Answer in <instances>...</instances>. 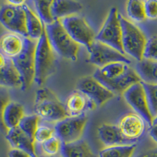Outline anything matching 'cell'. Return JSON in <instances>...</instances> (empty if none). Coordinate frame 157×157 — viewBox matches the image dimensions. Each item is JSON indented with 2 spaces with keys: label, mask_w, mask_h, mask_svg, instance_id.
<instances>
[{
  "label": "cell",
  "mask_w": 157,
  "mask_h": 157,
  "mask_svg": "<svg viewBox=\"0 0 157 157\" xmlns=\"http://www.w3.org/2000/svg\"><path fill=\"white\" fill-rule=\"evenodd\" d=\"M129 68H130L129 65L125 63L115 62L107 64L101 68H98L95 72H97L98 75H100L103 78H107V79H113L125 74L128 71Z\"/></svg>",
  "instance_id": "d4e9b609"
},
{
  "label": "cell",
  "mask_w": 157,
  "mask_h": 157,
  "mask_svg": "<svg viewBox=\"0 0 157 157\" xmlns=\"http://www.w3.org/2000/svg\"><path fill=\"white\" fill-rule=\"evenodd\" d=\"M25 116V111L22 105L15 101H10L6 105L3 113V123L6 127L15 128L19 126L21 120Z\"/></svg>",
  "instance_id": "cb8c5ba5"
},
{
  "label": "cell",
  "mask_w": 157,
  "mask_h": 157,
  "mask_svg": "<svg viewBox=\"0 0 157 157\" xmlns=\"http://www.w3.org/2000/svg\"><path fill=\"white\" fill-rule=\"evenodd\" d=\"M93 77L114 94H123L129 87L137 82H141L139 76L136 73V71L131 68H129V70L125 74L113 79H107V78H103L100 75H98L97 72L94 73Z\"/></svg>",
  "instance_id": "4fadbf2b"
},
{
  "label": "cell",
  "mask_w": 157,
  "mask_h": 157,
  "mask_svg": "<svg viewBox=\"0 0 157 157\" xmlns=\"http://www.w3.org/2000/svg\"><path fill=\"white\" fill-rule=\"evenodd\" d=\"M24 48V37L15 33L6 34L0 39V49L8 58H13L21 54Z\"/></svg>",
  "instance_id": "ac0fdd59"
},
{
  "label": "cell",
  "mask_w": 157,
  "mask_h": 157,
  "mask_svg": "<svg viewBox=\"0 0 157 157\" xmlns=\"http://www.w3.org/2000/svg\"><path fill=\"white\" fill-rule=\"evenodd\" d=\"M61 141L57 136H53L50 139L41 144L42 150L46 155L54 156L61 151Z\"/></svg>",
  "instance_id": "4dcf8cb0"
},
{
  "label": "cell",
  "mask_w": 157,
  "mask_h": 157,
  "mask_svg": "<svg viewBox=\"0 0 157 157\" xmlns=\"http://www.w3.org/2000/svg\"><path fill=\"white\" fill-rule=\"evenodd\" d=\"M23 7L26 15V30L28 38L32 40H39L45 32V28L42 21L31 10L26 2L23 5Z\"/></svg>",
  "instance_id": "ffe728a7"
},
{
  "label": "cell",
  "mask_w": 157,
  "mask_h": 157,
  "mask_svg": "<svg viewBox=\"0 0 157 157\" xmlns=\"http://www.w3.org/2000/svg\"><path fill=\"white\" fill-rule=\"evenodd\" d=\"M10 101L9 94L7 90L4 88H0V131L3 134H7L8 129L6 127L3 123V113L5 108Z\"/></svg>",
  "instance_id": "d6a6232c"
},
{
  "label": "cell",
  "mask_w": 157,
  "mask_h": 157,
  "mask_svg": "<svg viewBox=\"0 0 157 157\" xmlns=\"http://www.w3.org/2000/svg\"><path fill=\"white\" fill-rule=\"evenodd\" d=\"M98 135L100 141L107 147L134 145L136 141L128 139L123 135L119 126L102 124L98 127Z\"/></svg>",
  "instance_id": "5bb4252c"
},
{
  "label": "cell",
  "mask_w": 157,
  "mask_h": 157,
  "mask_svg": "<svg viewBox=\"0 0 157 157\" xmlns=\"http://www.w3.org/2000/svg\"><path fill=\"white\" fill-rule=\"evenodd\" d=\"M0 23L7 30L24 38H28L26 15L23 6L5 4L0 8Z\"/></svg>",
  "instance_id": "9c48e42d"
},
{
  "label": "cell",
  "mask_w": 157,
  "mask_h": 157,
  "mask_svg": "<svg viewBox=\"0 0 157 157\" xmlns=\"http://www.w3.org/2000/svg\"><path fill=\"white\" fill-rule=\"evenodd\" d=\"M143 58L157 61V35L147 39Z\"/></svg>",
  "instance_id": "1f68e13d"
},
{
  "label": "cell",
  "mask_w": 157,
  "mask_h": 157,
  "mask_svg": "<svg viewBox=\"0 0 157 157\" xmlns=\"http://www.w3.org/2000/svg\"><path fill=\"white\" fill-rule=\"evenodd\" d=\"M34 111L39 118L48 122H59L68 117L65 105L48 88L37 90Z\"/></svg>",
  "instance_id": "6da1fadb"
},
{
  "label": "cell",
  "mask_w": 157,
  "mask_h": 157,
  "mask_svg": "<svg viewBox=\"0 0 157 157\" xmlns=\"http://www.w3.org/2000/svg\"><path fill=\"white\" fill-rule=\"evenodd\" d=\"M126 101L137 115L143 118L150 127L152 126L153 117L150 113L145 88L141 82L134 84L123 94Z\"/></svg>",
  "instance_id": "8fae6325"
},
{
  "label": "cell",
  "mask_w": 157,
  "mask_h": 157,
  "mask_svg": "<svg viewBox=\"0 0 157 157\" xmlns=\"http://www.w3.org/2000/svg\"><path fill=\"white\" fill-rule=\"evenodd\" d=\"M54 134H55L54 129H52L49 127H46V126H41V127L39 126L36 134H35V142L42 144V143L50 139V137L54 136Z\"/></svg>",
  "instance_id": "836d02e7"
},
{
  "label": "cell",
  "mask_w": 157,
  "mask_h": 157,
  "mask_svg": "<svg viewBox=\"0 0 157 157\" xmlns=\"http://www.w3.org/2000/svg\"><path fill=\"white\" fill-rule=\"evenodd\" d=\"M152 125H157V116L154 117L153 121H152Z\"/></svg>",
  "instance_id": "60d3db41"
},
{
  "label": "cell",
  "mask_w": 157,
  "mask_h": 157,
  "mask_svg": "<svg viewBox=\"0 0 157 157\" xmlns=\"http://www.w3.org/2000/svg\"><path fill=\"white\" fill-rule=\"evenodd\" d=\"M148 132L152 139L157 143V125H152V127H150Z\"/></svg>",
  "instance_id": "74e56055"
},
{
  "label": "cell",
  "mask_w": 157,
  "mask_h": 157,
  "mask_svg": "<svg viewBox=\"0 0 157 157\" xmlns=\"http://www.w3.org/2000/svg\"><path fill=\"white\" fill-rule=\"evenodd\" d=\"M145 122L139 115L131 113L122 119L119 127L126 137L136 141L145 131Z\"/></svg>",
  "instance_id": "9a60e30c"
},
{
  "label": "cell",
  "mask_w": 157,
  "mask_h": 157,
  "mask_svg": "<svg viewBox=\"0 0 157 157\" xmlns=\"http://www.w3.org/2000/svg\"><path fill=\"white\" fill-rule=\"evenodd\" d=\"M7 59L8 57H6L2 53L0 52V68H3L6 64V62H7Z\"/></svg>",
  "instance_id": "f35d334b"
},
{
  "label": "cell",
  "mask_w": 157,
  "mask_h": 157,
  "mask_svg": "<svg viewBox=\"0 0 157 157\" xmlns=\"http://www.w3.org/2000/svg\"><path fill=\"white\" fill-rule=\"evenodd\" d=\"M61 157H96L86 141L79 140L63 144L61 147Z\"/></svg>",
  "instance_id": "603a6c76"
},
{
  "label": "cell",
  "mask_w": 157,
  "mask_h": 157,
  "mask_svg": "<svg viewBox=\"0 0 157 157\" xmlns=\"http://www.w3.org/2000/svg\"><path fill=\"white\" fill-rule=\"evenodd\" d=\"M6 137L13 148L25 151L32 157H37L35 148V141L25 134L18 127L10 129L7 134H6Z\"/></svg>",
  "instance_id": "2e32d148"
},
{
  "label": "cell",
  "mask_w": 157,
  "mask_h": 157,
  "mask_svg": "<svg viewBox=\"0 0 157 157\" xmlns=\"http://www.w3.org/2000/svg\"><path fill=\"white\" fill-rule=\"evenodd\" d=\"M127 14L129 17L137 22H141L146 19L145 9V1L130 0L127 2Z\"/></svg>",
  "instance_id": "83f0119b"
},
{
  "label": "cell",
  "mask_w": 157,
  "mask_h": 157,
  "mask_svg": "<svg viewBox=\"0 0 157 157\" xmlns=\"http://www.w3.org/2000/svg\"><path fill=\"white\" fill-rule=\"evenodd\" d=\"M8 155L9 157H32L28 152L17 148H12L9 152Z\"/></svg>",
  "instance_id": "d590c367"
},
{
  "label": "cell",
  "mask_w": 157,
  "mask_h": 157,
  "mask_svg": "<svg viewBox=\"0 0 157 157\" xmlns=\"http://www.w3.org/2000/svg\"><path fill=\"white\" fill-rule=\"evenodd\" d=\"M7 3L15 6H23L25 3V1H13V0H10V1H8Z\"/></svg>",
  "instance_id": "ab89813d"
},
{
  "label": "cell",
  "mask_w": 157,
  "mask_h": 157,
  "mask_svg": "<svg viewBox=\"0 0 157 157\" xmlns=\"http://www.w3.org/2000/svg\"><path fill=\"white\" fill-rule=\"evenodd\" d=\"M135 71L141 82L148 84H157V61L143 58L137 61Z\"/></svg>",
  "instance_id": "44dd1931"
},
{
  "label": "cell",
  "mask_w": 157,
  "mask_h": 157,
  "mask_svg": "<svg viewBox=\"0 0 157 157\" xmlns=\"http://www.w3.org/2000/svg\"><path fill=\"white\" fill-rule=\"evenodd\" d=\"M36 43L29 38H24V48L21 54L11 58L21 79V90L30 87L35 78V51Z\"/></svg>",
  "instance_id": "5b68a950"
},
{
  "label": "cell",
  "mask_w": 157,
  "mask_h": 157,
  "mask_svg": "<svg viewBox=\"0 0 157 157\" xmlns=\"http://www.w3.org/2000/svg\"><path fill=\"white\" fill-rule=\"evenodd\" d=\"M39 157H60V156H57V155H54V156H49V155H42V156H39Z\"/></svg>",
  "instance_id": "b9f144b4"
},
{
  "label": "cell",
  "mask_w": 157,
  "mask_h": 157,
  "mask_svg": "<svg viewBox=\"0 0 157 157\" xmlns=\"http://www.w3.org/2000/svg\"><path fill=\"white\" fill-rule=\"evenodd\" d=\"M0 86L21 88V76L10 58L7 59L6 64L3 68H0Z\"/></svg>",
  "instance_id": "7402d4cb"
},
{
  "label": "cell",
  "mask_w": 157,
  "mask_h": 157,
  "mask_svg": "<svg viewBox=\"0 0 157 157\" xmlns=\"http://www.w3.org/2000/svg\"><path fill=\"white\" fill-rule=\"evenodd\" d=\"M137 157H157V148L147 150L137 155Z\"/></svg>",
  "instance_id": "8d00e7d4"
},
{
  "label": "cell",
  "mask_w": 157,
  "mask_h": 157,
  "mask_svg": "<svg viewBox=\"0 0 157 157\" xmlns=\"http://www.w3.org/2000/svg\"><path fill=\"white\" fill-rule=\"evenodd\" d=\"M141 83L146 93L150 113L154 119L157 116V84H148L143 82Z\"/></svg>",
  "instance_id": "f546056e"
},
{
  "label": "cell",
  "mask_w": 157,
  "mask_h": 157,
  "mask_svg": "<svg viewBox=\"0 0 157 157\" xmlns=\"http://www.w3.org/2000/svg\"><path fill=\"white\" fill-rule=\"evenodd\" d=\"M95 40L125 54L122 44V29L120 13L116 8L113 7L111 9L101 29L95 36Z\"/></svg>",
  "instance_id": "8992f818"
},
{
  "label": "cell",
  "mask_w": 157,
  "mask_h": 157,
  "mask_svg": "<svg viewBox=\"0 0 157 157\" xmlns=\"http://www.w3.org/2000/svg\"><path fill=\"white\" fill-rule=\"evenodd\" d=\"M122 29V44L125 54L141 61L146 46L147 39L142 31L120 14Z\"/></svg>",
  "instance_id": "277c9868"
},
{
  "label": "cell",
  "mask_w": 157,
  "mask_h": 157,
  "mask_svg": "<svg viewBox=\"0 0 157 157\" xmlns=\"http://www.w3.org/2000/svg\"><path fill=\"white\" fill-rule=\"evenodd\" d=\"M135 149V144L107 147L99 152V157H132Z\"/></svg>",
  "instance_id": "484cf974"
},
{
  "label": "cell",
  "mask_w": 157,
  "mask_h": 157,
  "mask_svg": "<svg viewBox=\"0 0 157 157\" xmlns=\"http://www.w3.org/2000/svg\"><path fill=\"white\" fill-rule=\"evenodd\" d=\"M60 21L75 43L83 45L87 50H90L95 41V35L84 18L78 15H72L60 20Z\"/></svg>",
  "instance_id": "52a82bcc"
},
{
  "label": "cell",
  "mask_w": 157,
  "mask_h": 157,
  "mask_svg": "<svg viewBox=\"0 0 157 157\" xmlns=\"http://www.w3.org/2000/svg\"><path fill=\"white\" fill-rule=\"evenodd\" d=\"M56 69V57L46 32L36 43L34 82L42 86Z\"/></svg>",
  "instance_id": "7a4b0ae2"
},
{
  "label": "cell",
  "mask_w": 157,
  "mask_h": 157,
  "mask_svg": "<svg viewBox=\"0 0 157 157\" xmlns=\"http://www.w3.org/2000/svg\"><path fill=\"white\" fill-rule=\"evenodd\" d=\"M88 52L90 54L88 62L94 64L99 68L115 62L125 63L128 65L131 63L125 54L96 40L94 42Z\"/></svg>",
  "instance_id": "30bf717a"
},
{
  "label": "cell",
  "mask_w": 157,
  "mask_h": 157,
  "mask_svg": "<svg viewBox=\"0 0 157 157\" xmlns=\"http://www.w3.org/2000/svg\"><path fill=\"white\" fill-rule=\"evenodd\" d=\"M64 105L70 117H76L83 115L86 111L96 107L92 101L78 90L70 94Z\"/></svg>",
  "instance_id": "e0dca14e"
},
{
  "label": "cell",
  "mask_w": 157,
  "mask_h": 157,
  "mask_svg": "<svg viewBox=\"0 0 157 157\" xmlns=\"http://www.w3.org/2000/svg\"><path fill=\"white\" fill-rule=\"evenodd\" d=\"M76 88L77 90L87 97L96 106L101 105L114 96V94L105 87L93 76H86L79 79Z\"/></svg>",
  "instance_id": "7c38bea8"
},
{
  "label": "cell",
  "mask_w": 157,
  "mask_h": 157,
  "mask_svg": "<svg viewBox=\"0 0 157 157\" xmlns=\"http://www.w3.org/2000/svg\"><path fill=\"white\" fill-rule=\"evenodd\" d=\"M86 121L87 116L86 114L76 117L68 116L56 123L54 128L56 136L63 144L79 141L83 134Z\"/></svg>",
  "instance_id": "ba28073f"
},
{
  "label": "cell",
  "mask_w": 157,
  "mask_h": 157,
  "mask_svg": "<svg viewBox=\"0 0 157 157\" xmlns=\"http://www.w3.org/2000/svg\"><path fill=\"white\" fill-rule=\"evenodd\" d=\"M146 17L148 19H157V0L145 1Z\"/></svg>",
  "instance_id": "e575fe53"
},
{
  "label": "cell",
  "mask_w": 157,
  "mask_h": 157,
  "mask_svg": "<svg viewBox=\"0 0 157 157\" xmlns=\"http://www.w3.org/2000/svg\"><path fill=\"white\" fill-rule=\"evenodd\" d=\"M52 13L55 21H60L67 17L75 15L82 9V5L77 1L56 0L52 3Z\"/></svg>",
  "instance_id": "d6986e66"
},
{
  "label": "cell",
  "mask_w": 157,
  "mask_h": 157,
  "mask_svg": "<svg viewBox=\"0 0 157 157\" xmlns=\"http://www.w3.org/2000/svg\"><path fill=\"white\" fill-rule=\"evenodd\" d=\"M45 32L52 49L59 56L71 61H76L78 44L71 39L60 21L46 25Z\"/></svg>",
  "instance_id": "3957f363"
},
{
  "label": "cell",
  "mask_w": 157,
  "mask_h": 157,
  "mask_svg": "<svg viewBox=\"0 0 157 157\" xmlns=\"http://www.w3.org/2000/svg\"><path fill=\"white\" fill-rule=\"evenodd\" d=\"M36 7V12H37L39 17L40 18L42 21L46 25H51L55 21L53 13H52V3L53 1H43V0H39L33 2Z\"/></svg>",
  "instance_id": "4316f807"
},
{
  "label": "cell",
  "mask_w": 157,
  "mask_h": 157,
  "mask_svg": "<svg viewBox=\"0 0 157 157\" xmlns=\"http://www.w3.org/2000/svg\"><path fill=\"white\" fill-rule=\"evenodd\" d=\"M39 117L36 114L31 115V116H25L20 122L18 127L25 134H27L29 137L34 140L35 134L39 127Z\"/></svg>",
  "instance_id": "f1b7e54d"
}]
</instances>
